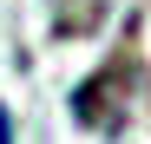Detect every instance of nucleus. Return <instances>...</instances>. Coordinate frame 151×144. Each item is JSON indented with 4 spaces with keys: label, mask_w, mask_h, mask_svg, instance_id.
I'll return each mask as SVG.
<instances>
[{
    "label": "nucleus",
    "mask_w": 151,
    "mask_h": 144,
    "mask_svg": "<svg viewBox=\"0 0 151 144\" xmlns=\"http://www.w3.org/2000/svg\"><path fill=\"white\" fill-rule=\"evenodd\" d=\"M0 144H13V118H7V105H0Z\"/></svg>",
    "instance_id": "obj_1"
}]
</instances>
